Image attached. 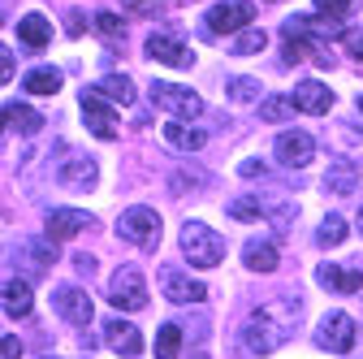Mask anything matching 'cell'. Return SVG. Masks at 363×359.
Listing matches in <instances>:
<instances>
[{
  "label": "cell",
  "mask_w": 363,
  "mask_h": 359,
  "mask_svg": "<svg viewBox=\"0 0 363 359\" xmlns=\"http://www.w3.org/2000/svg\"><path fill=\"white\" fill-rule=\"evenodd\" d=\"M96 96H104V100H113V104H134V82L125 78V74H108V78H100L96 87H91Z\"/></svg>",
  "instance_id": "21"
},
{
  "label": "cell",
  "mask_w": 363,
  "mask_h": 359,
  "mask_svg": "<svg viewBox=\"0 0 363 359\" xmlns=\"http://www.w3.org/2000/svg\"><path fill=\"white\" fill-rule=\"evenodd\" d=\"M164 139H169L173 148H182V152H199V148L208 143V134L195 130V126H182V121H164Z\"/></svg>",
  "instance_id": "22"
},
{
  "label": "cell",
  "mask_w": 363,
  "mask_h": 359,
  "mask_svg": "<svg viewBox=\"0 0 363 359\" xmlns=\"http://www.w3.org/2000/svg\"><path fill=\"white\" fill-rule=\"evenodd\" d=\"M359 230H363V212H359Z\"/></svg>",
  "instance_id": "42"
},
{
  "label": "cell",
  "mask_w": 363,
  "mask_h": 359,
  "mask_svg": "<svg viewBox=\"0 0 363 359\" xmlns=\"http://www.w3.org/2000/svg\"><path fill=\"white\" fill-rule=\"evenodd\" d=\"M225 96H230L234 104H251V100H259V78H251V74L230 78V82H225Z\"/></svg>",
  "instance_id": "25"
},
{
  "label": "cell",
  "mask_w": 363,
  "mask_h": 359,
  "mask_svg": "<svg viewBox=\"0 0 363 359\" xmlns=\"http://www.w3.org/2000/svg\"><path fill=\"white\" fill-rule=\"evenodd\" d=\"M52 307H57V316L65 325H91V316H96V303H91V294L78 290V286L52 290Z\"/></svg>",
  "instance_id": "6"
},
{
  "label": "cell",
  "mask_w": 363,
  "mask_h": 359,
  "mask_svg": "<svg viewBox=\"0 0 363 359\" xmlns=\"http://www.w3.org/2000/svg\"><path fill=\"white\" fill-rule=\"evenodd\" d=\"M86 221H91V216L78 212V208H57V212H48V221H43V234H48V243H61V238L82 234Z\"/></svg>",
  "instance_id": "14"
},
{
  "label": "cell",
  "mask_w": 363,
  "mask_h": 359,
  "mask_svg": "<svg viewBox=\"0 0 363 359\" xmlns=\"http://www.w3.org/2000/svg\"><path fill=\"white\" fill-rule=\"evenodd\" d=\"M74 268H78V273H86V277H91V273H96V260H91V255H78V260H74Z\"/></svg>",
  "instance_id": "37"
},
{
  "label": "cell",
  "mask_w": 363,
  "mask_h": 359,
  "mask_svg": "<svg viewBox=\"0 0 363 359\" xmlns=\"http://www.w3.org/2000/svg\"><path fill=\"white\" fill-rule=\"evenodd\" d=\"M315 282L329 286V290H342V294H359L363 290V273H354V268H337V264H320V268H315Z\"/></svg>",
  "instance_id": "17"
},
{
  "label": "cell",
  "mask_w": 363,
  "mask_h": 359,
  "mask_svg": "<svg viewBox=\"0 0 363 359\" xmlns=\"http://www.w3.org/2000/svg\"><path fill=\"white\" fill-rule=\"evenodd\" d=\"M48 39H52V26H48L43 13H26L18 22V43H26L30 53H43V48H48Z\"/></svg>",
  "instance_id": "18"
},
{
  "label": "cell",
  "mask_w": 363,
  "mask_h": 359,
  "mask_svg": "<svg viewBox=\"0 0 363 359\" xmlns=\"http://www.w3.org/2000/svg\"><path fill=\"white\" fill-rule=\"evenodd\" d=\"M354 182H359V169H354L350 160H342V156H337V160L329 165V173H325V187H329V191H337V195H350V191H354Z\"/></svg>",
  "instance_id": "23"
},
{
  "label": "cell",
  "mask_w": 363,
  "mask_h": 359,
  "mask_svg": "<svg viewBox=\"0 0 363 359\" xmlns=\"http://www.w3.org/2000/svg\"><path fill=\"white\" fill-rule=\"evenodd\" d=\"M96 31H100L104 39H117V35H121V18L108 13V9H100V13H96Z\"/></svg>",
  "instance_id": "33"
},
{
  "label": "cell",
  "mask_w": 363,
  "mask_h": 359,
  "mask_svg": "<svg viewBox=\"0 0 363 359\" xmlns=\"http://www.w3.org/2000/svg\"><path fill=\"white\" fill-rule=\"evenodd\" d=\"M48 359H52V355H48Z\"/></svg>",
  "instance_id": "44"
},
{
  "label": "cell",
  "mask_w": 363,
  "mask_h": 359,
  "mask_svg": "<svg viewBox=\"0 0 363 359\" xmlns=\"http://www.w3.org/2000/svg\"><path fill=\"white\" fill-rule=\"evenodd\" d=\"M5 121H9V130H22V134H39L43 130V117L35 109H26V104H5Z\"/></svg>",
  "instance_id": "24"
},
{
  "label": "cell",
  "mask_w": 363,
  "mask_h": 359,
  "mask_svg": "<svg viewBox=\"0 0 363 359\" xmlns=\"http://www.w3.org/2000/svg\"><path fill=\"white\" fill-rule=\"evenodd\" d=\"M311 48H315V43H307L303 35H286V53H281V57H286L290 65H298V61H307V57L315 61V53H311Z\"/></svg>",
  "instance_id": "30"
},
{
  "label": "cell",
  "mask_w": 363,
  "mask_h": 359,
  "mask_svg": "<svg viewBox=\"0 0 363 359\" xmlns=\"http://www.w3.org/2000/svg\"><path fill=\"white\" fill-rule=\"evenodd\" d=\"M117 234L125 238V243H134V247H143V251H156V243H160V216H156V208H125L121 212V221H117Z\"/></svg>",
  "instance_id": "3"
},
{
  "label": "cell",
  "mask_w": 363,
  "mask_h": 359,
  "mask_svg": "<svg viewBox=\"0 0 363 359\" xmlns=\"http://www.w3.org/2000/svg\"><path fill=\"white\" fill-rule=\"evenodd\" d=\"M30 303H35L30 286H26L22 277H9V282H5V316H9V321L30 316Z\"/></svg>",
  "instance_id": "19"
},
{
  "label": "cell",
  "mask_w": 363,
  "mask_h": 359,
  "mask_svg": "<svg viewBox=\"0 0 363 359\" xmlns=\"http://www.w3.org/2000/svg\"><path fill=\"white\" fill-rule=\"evenodd\" d=\"M315 342H320L325 350L346 355V350L354 346V321L346 316V311H329V316L320 321V329H315Z\"/></svg>",
  "instance_id": "8"
},
{
  "label": "cell",
  "mask_w": 363,
  "mask_h": 359,
  "mask_svg": "<svg viewBox=\"0 0 363 359\" xmlns=\"http://www.w3.org/2000/svg\"><path fill=\"white\" fill-rule=\"evenodd\" d=\"M290 100H294V104H298L303 113H311V117H325V113L333 109V92H329V82H315V78L298 82Z\"/></svg>",
  "instance_id": "13"
},
{
  "label": "cell",
  "mask_w": 363,
  "mask_h": 359,
  "mask_svg": "<svg viewBox=\"0 0 363 359\" xmlns=\"http://www.w3.org/2000/svg\"><path fill=\"white\" fill-rule=\"evenodd\" d=\"M315 243H320V247H337V243H346V221L329 212V216L320 221V230H315Z\"/></svg>",
  "instance_id": "27"
},
{
  "label": "cell",
  "mask_w": 363,
  "mask_h": 359,
  "mask_svg": "<svg viewBox=\"0 0 363 359\" xmlns=\"http://www.w3.org/2000/svg\"><path fill=\"white\" fill-rule=\"evenodd\" d=\"M247 268H251V273H272V268H277L281 264V255H277V247H272L268 238H251L247 243Z\"/></svg>",
  "instance_id": "20"
},
{
  "label": "cell",
  "mask_w": 363,
  "mask_h": 359,
  "mask_svg": "<svg viewBox=\"0 0 363 359\" xmlns=\"http://www.w3.org/2000/svg\"><path fill=\"white\" fill-rule=\"evenodd\" d=\"M251 18H255L251 0H220V5L208 9V26H212L216 35H234V31L251 26Z\"/></svg>",
  "instance_id": "7"
},
{
  "label": "cell",
  "mask_w": 363,
  "mask_h": 359,
  "mask_svg": "<svg viewBox=\"0 0 363 359\" xmlns=\"http://www.w3.org/2000/svg\"><path fill=\"white\" fill-rule=\"evenodd\" d=\"M346 43H350V57L363 61V35H346Z\"/></svg>",
  "instance_id": "39"
},
{
  "label": "cell",
  "mask_w": 363,
  "mask_h": 359,
  "mask_svg": "<svg viewBox=\"0 0 363 359\" xmlns=\"http://www.w3.org/2000/svg\"><path fill=\"white\" fill-rule=\"evenodd\" d=\"M230 216H234V221H259L264 208H259V199H234V204H230Z\"/></svg>",
  "instance_id": "32"
},
{
  "label": "cell",
  "mask_w": 363,
  "mask_h": 359,
  "mask_svg": "<svg viewBox=\"0 0 363 359\" xmlns=\"http://www.w3.org/2000/svg\"><path fill=\"white\" fill-rule=\"evenodd\" d=\"M294 109H298L294 100H264V109H259V117H264V121H286V117H290Z\"/></svg>",
  "instance_id": "31"
},
{
  "label": "cell",
  "mask_w": 363,
  "mask_h": 359,
  "mask_svg": "<svg viewBox=\"0 0 363 359\" xmlns=\"http://www.w3.org/2000/svg\"><path fill=\"white\" fill-rule=\"evenodd\" d=\"M160 286H164V299H173V303H203L208 299V286L186 277V273H177V268H164Z\"/></svg>",
  "instance_id": "11"
},
{
  "label": "cell",
  "mask_w": 363,
  "mask_h": 359,
  "mask_svg": "<svg viewBox=\"0 0 363 359\" xmlns=\"http://www.w3.org/2000/svg\"><path fill=\"white\" fill-rule=\"evenodd\" d=\"M177 350H182V329L177 325H160V333H156V359H177Z\"/></svg>",
  "instance_id": "28"
},
{
  "label": "cell",
  "mask_w": 363,
  "mask_h": 359,
  "mask_svg": "<svg viewBox=\"0 0 363 359\" xmlns=\"http://www.w3.org/2000/svg\"><path fill=\"white\" fill-rule=\"evenodd\" d=\"M0 65H5V82H9V78H13V53H9V48H5V61H0Z\"/></svg>",
  "instance_id": "40"
},
{
  "label": "cell",
  "mask_w": 363,
  "mask_h": 359,
  "mask_svg": "<svg viewBox=\"0 0 363 359\" xmlns=\"http://www.w3.org/2000/svg\"><path fill=\"white\" fill-rule=\"evenodd\" d=\"M152 104L173 113V117H199L203 113V100L195 92H186V87H177V82H152Z\"/></svg>",
  "instance_id": "5"
},
{
  "label": "cell",
  "mask_w": 363,
  "mask_h": 359,
  "mask_svg": "<svg viewBox=\"0 0 363 359\" xmlns=\"http://www.w3.org/2000/svg\"><path fill=\"white\" fill-rule=\"evenodd\" d=\"M113 117V104H104V96H96V92H82V121H86V130L96 134V139H117V126L108 121Z\"/></svg>",
  "instance_id": "10"
},
{
  "label": "cell",
  "mask_w": 363,
  "mask_h": 359,
  "mask_svg": "<svg viewBox=\"0 0 363 359\" xmlns=\"http://www.w3.org/2000/svg\"><path fill=\"white\" fill-rule=\"evenodd\" d=\"M125 9H147V5H156V0H121Z\"/></svg>",
  "instance_id": "41"
},
{
  "label": "cell",
  "mask_w": 363,
  "mask_h": 359,
  "mask_svg": "<svg viewBox=\"0 0 363 359\" xmlns=\"http://www.w3.org/2000/svg\"><path fill=\"white\" fill-rule=\"evenodd\" d=\"M238 169H242V177H255V173H259V177H264V165H259V160H242V165H238Z\"/></svg>",
  "instance_id": "38"
},
{
  "label": "cell",
  "mask_w": 363,
  "mask_h": 359,
  "mask_svg": "<svg viewBox=\"0 0 363 359\" xmlns=\"http://www.w3.org/2000/svg\"><path fill=\"white\" fill-rule=\"evenodd\" d=\"M65 31H69V35H82V13H78V9H69V18H65Z\"/></svg>",
  "instance_id": "35"
},
{
  "label": "cell",
  "mask_w": 363,
  "mask_h": 359,
  "mask_svg": "<svg viewBox=\"0 0 363 359\" xmlns=\"http://www.w3.org/2000/svg\"><path fill=\"white\" fill-rule=\"evenodd\" d=\"M359 113H363V96H359Z\"/></svg>",
  "instance_id": "43"
},
{
  "label": "cell",
  "mask_w": 363,
  "mask_h": 359,
  "mask_svg": "<svg viewBox=\"0 0 363 359\" xmlns=\"http://www.w3.org/2000/svg\"><path fill=\"white\" fill-rule=\"evenodd\" d=\"M104 342H108L117 355H125V359H130V355H143V333L134 329L130 321H121V316L104 325Z\"/></svg>",
  "instance_id": "16"
},
{
  "label": "cell",
  "mask_w": 363,
  "mask_h": 359,
  "mask_svg": "<svg viewBox=\"0 0 363 359\" xmlns=\"http://www.w3.org/2000/svg\"><path fill=\"white\" fill-rule=\"evenodd\" d=\"M264 43H268V35H264V31H251V26H247V31H242V35L234 39V48H230V53H234V57H255V53L264 48Z\"/></svg>",
  "instance_id": "29"
},
{
  "label": "cell",
  "mask_w": 363,
  "mask_h": 359,
  "mask_svg": "<svg viewBox=\"0 0 363 359\" xmlns=\"http://www.w3.org/2000/svg\"><path fill=\"white\" fill-rule=\"evenodd\" d=\"M315 9H320L325 18H333V22H337V18H346V13H350V0H315Z\"/></svg>",
  "instance_id": "34"
},
{
  "label": "cell",
  "mask_w": 363,
  "mask_h": 359,
  "mask_svg": "<svg viewBox=\"0 0 363 359\" xmlns=\"http://www.w3.org/2000/svg\"><path fill=\"white\" fill-rule=\"evenodd\" d=\"M294 333V307L290 303H264L242 329V342L251 355H272L277 346H286Z\"/></svg>",
  "instance_id": "1"
},
{
  "label": "cell",
  "mask_w": 363,
  "mask_h": 359,
  "mask_svg": "<svg viewBox=\"0 0 363 359\" xmlns=\"http://www.w3.org/2000/svg\"><path fill=\"white\" fill-rule=\"evenodd\" d=\"M182 251H186V264L195 268H216L225 260V238L203 221H186L182 226Z\"/></svg>",
  "instance_id": "2"
},
{
  "label": "cell",
  "mask_w": 363,
  "mask_h": 359,
  "mask_svg": "<svg viewBox=\"0 0 363 359\" xmlns=\"http://www.w3.org/2000/svg\"><path fill=\"white\" fill-rule=\"evenodd\" d=\"M5 359H22V342H18L13 333L5 338Z\"/></svg>",
  "instance_id": "36"
},
{
  "label": "cell",
  "mask_w": 363,
  "mask_h": 359,
  "mask_svg": "<svg viewBox=\"0 0 363 359\" xmlns=\"http://www.w3.org/2000/svg\"><path fill=\"white\" fill-rule=\"evenodd\" d=\"M57 177H61L65 191H91V187H96V177H100V169H96V160H86V156H69Z\"/></svg>",
  "instance_id": "15"
},
{
  "label": "cell",
  "mask_w": 363,
  "mask_h": 359,
  "mask_svg": "<svg viewBox=\"0 0 363 359\" xmlns=\"http://www.w3.org/2000/svg\"><path fill=\"white\" fill-rule=\"evenodd\" d=\"M26 92L30 96H57L61 92V74L57 70H30L26 74Z\"/></svg>",
  "instance_id": "26"
},
{
  "label": "cell",
  "mask_w": 363,
  "mask_h": 359,
  "mask_svg": "<svg viewBox=\"0 0 363 359\" xmlns=\"http://www.w3.org/2000/svg\"><path fill=\"white\" fill-rule=\"evenodd\" d=\"M108 303L121 307V311H143L147 307V282H143L139 268H117L113 286H108Z\"/></svg>",
  "instance_id": "4"
},
{
  "label": "cell",
  "mask_w": 363,
  "mask_h": 359,
  "mask_svg": "<svg viewBox=\"0 0 363 359\" xmlns=\"http://www.w3.org/2000/svg\"><path fill=\"white\" fill-rule=\"evenodd\" d=\"M147 57H152V61H164V65H173V70L195 65V53H191L182 39H173V35H152V39H147Z\"/></svg>",
  "instance_id": "12"
},
{
  "label": "cell",
  "mask_w": 363,
  "mask_h": 359,
  "mask_svg": "<svg viewBox=\"0 0 363 359\" xmlns=\"http://www.w3.org/2000/svg\"><path fill=\"white\" fill-rule=\"evenodd\" d=\"M277 160L281 165H290V169H307L311 165V156H315V143H311V134H303V130H286V134H277Z\"/></svg>",
  "instance_id": "9"
}]
</instances>
